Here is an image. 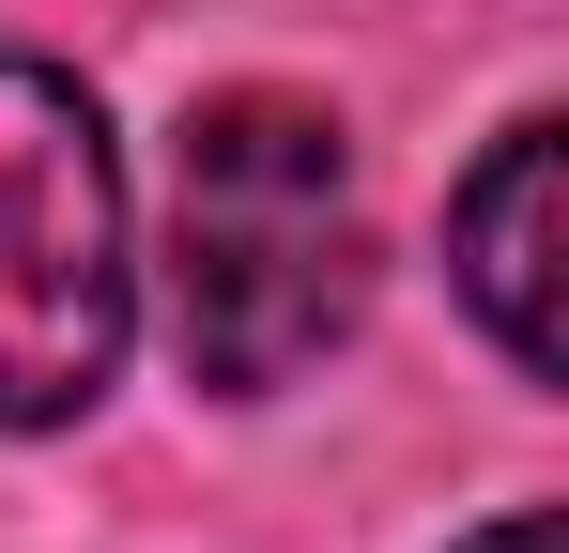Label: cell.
<instances>
[{"instance_id":"4","label":"cell","mask_w":569,"mask_h":553,"mask_svg":"<svg viewBox=\"0 0 569 553\" xmlns=\"http://www.w3.org/2000/svg\"><path fill=\"white\" fill-rule=\"evenodd\" d=\"M462 553H555V507H508L492 539H462Z\"/></svg>"},{"instance_id":"3","label":"cell","mask_w":569,"mask_h":553,"mask_svg":"<svg viewBox=\"0 0 569 553\" xmlns=\"http://www.w3.org/2000/svg\"><path fill=\"white\" fill-rule=\"evenodd\" d=\"M555 170H569L555 123H508V139H492V170L447 200L462 308L492 323V354L523 369V384H555V369H569V323H555Z\"/></svg>"},{"instance_id":"1","label":"cell","mask_w":569,"mask_h":553,"mask_svg":"<svg viewBox=\"0 0 569 553\" xmlns=\"http://www.w3.org/2000/svg\"><path fill=\"white\" fill-rule=\"evenodd\" d=\"M370 292L355 154L308 92H200L170 139V339L186 384L278 400Z\"/></svg>"},{"instance_id":"2","label":"cell","mask_w":569,"mask_h":553,"mask_svg":"<svg viewBox=\"0 0 569 553\" xmlns=\"http://www.w3.org/2000/svg\"><path fill=\"white\" fill-rule=\"evenodd\" d=\"M123 369V170L62 62H0V431L93 415Z\"/></svg>"}]
</instances>
